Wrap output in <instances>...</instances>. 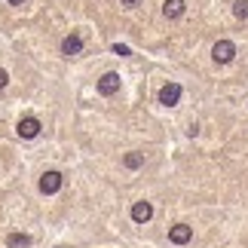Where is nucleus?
<instances>
[{"label":"nucleus","instance_id":"f257e3e1","mask_svg":"<svg viewBox=\"0 0 248 248\" xmlns=\"http://www.w3.org/2000/svg\"><path fill=\"white\" fill-rule=\"evenodd\" d=\"M212 55H215V62L217 64H230L236 59V43L233 40H217L212 46Z\"/></svg>","mask_w":248,"mask_h":248},{"label":"nucleus","instance_id":"f03ea898","mask_svg":"<svg viewBox=\"0 0 248 248\" xmlns=\"http://www.w3.org/2000/svg\"><path fill=\"white\" fill-rule=\"evenodd\" d=\"M59 190H62V171H46L40 178V193L52 196V193H59Z\"/></svg>","mask_w":248,"mask_h":248},{"label":"nucleus","instance_id":"7ed1b4c3","mask_svg":"<svg viewBox=\"0 0 248 248\" xmlns=\"http://www.w3.org/2000/svg\"><path fill=\"white\" fill-rule=\"evenodd\" d=\"M181 101V86L178 83H166L163 89H159V104H166V108H175Z\"/></svg>","mask_w":248,"mask_h":248},{"label":"nucleus","instance_id":"20e7f679","mask_svg":"<svg viewBox=\"0 0 248 248\" xmlns=\"http://www.w3.org/2000/svg\"><path fill=\"white\" fill-rule=\"evenodd\" d=\"M98 92H101V95H117V92H120V74H113V71L101 74V80H98Z\"/></svg>","mask_w":248,"mask_h":248},{"label":"nucleus","instance_id":"39448f33","mask_svg":"<svg viewBox=\"0 0 248 248\" xmlns=\"http://www.w3.org/2000/svg\"><path fill=\"white\" fill-rule=\"evenodd\" d=\"M190 239H193V227H187V224H175L169 230V242H175V245H187Z\"/></svg>","mask_w":248,"mask_h":248},{"label":"nucleus","instance_id":"423d86ee","mask_svg":"<svg viewBox=\"0 0 248 248\" xmlns=\"http://www.w3.org/2000/svg\"><path fill=\"white\" fill-rule=\"evenodd\" d=\"M80 52H83V37L80 34H68L62 40V55H68V59H71V55H80Z\"/></svg>","mask_w":248,"mask_h":248},{"label":"nucleus","instance_id":"0eeeda50","mask_svg":"<svg viewBox=\"0 0 248 248\" xmlns=\"http://www.w3.org/2000/svg\"><path fill=\"white\" fill-rule=\"evenodd\" d=\"M150 217H154V205H150V202L141 199V202L132 205V221H135V224H147Z\"/></svg>","mask_w":248,"mask_h":248},{"label":"nucleus","instance_id":"6e6552de","mask_svg":"<svg viewBox=\"0 0 248 248\" xmlns=\"http://www.w3.org/2000/svg\"><path fill=\"white\" fill-rule=\"evenodd\" d=\"M16 132L22 138H37V135H40V120H37V117H25L22 123H18Z\"/></svg>","mask_w":248,"mask_h":248},{"label":"nucleus","instance_id":"1a4fd4ad","mask_svg":"<svg viewBox=\"0 0 248 248\" xmlns=\"http://www.w3.org/2000/svg\"><path fill=\"white\" fill-rule=\"evenodd\" d=\"M184 9H187L184 0H166V3H163V16L166 18H181V16H184Z\"/></svg>","mask_w":248,"mask_h":248},{"label":"nucleus","instance_id":"9d476101","mask_svg":"<svg viewBox=\"0 0 248 248\" xmlns=\"http://www.w3.org/2000/svg\"><path fill=\"white\" fill-rule=\"evenodd\" d=\"M6 245L9 248H31V236H28V233H9Z\"/></svg>","mask_w":248,"mask_h":248},{"label":"nucleus","instance_id":"9b49d317","mask_svg":"<svg viewBox=\"0 0 248 248\" xmlns=\"http://www.w3.org/2000/svg\"><path fill=\"white\" fill-rule=\"evenodd\" d=\"M123 166L126 169H141L144 166V154H126L123 156Z\"/></svg>","mask_w":248,"mask_h":248},{"label":"nucleus","instance_id":"f8f14e48","mask_svg":"<svg viewBox=\"0 0 248 248\" xmlns=\"http://www.w3.org/2000/svg\"><path fill=\"white\" fill-rule=\"evenodd\" d=\"M233 16L239 18V22H245V18H248V0H236V3H233Z\"/></svg>","mask_w":248,"mask_h":248},{"label":"nucleus","instance_id":"ddd939ff","mask_svg":"<svg viewBox=\"0 0 248 248\" xmlns=\"http://www.w3.org/2000/svg\"><path fill=\"white\" fill-rule=\"evenodd\" d=\"M120 3L126 6V9H135V6H141V3H144V0H120Z\"/></svg>","mask_w":248,"mask_h":248},{"label":"nucleus","instance_id":"4468645a","mask_svg":"<svg viewBox=\"0 0 248 248\" xmlns=\"http://www.w3.org/2000/svg\"><path fill=\"white\" fill-rule=\"evenodd\" d=\"M113 52H117V55H129V46H123V43H113Z\"/></svg>","mask_w":248,"mask_h":248},{"label":"nucleus","instance_id":"2eb2a0df","mask_svg":"<svg viewBox=\"0 0 248 248\" xmlns=\"http://www.w3.org/2000/svg\"><path fill=\"white\" fill-rule=\"evenodd\" d=\"M6 83H9V74L0 68V89H6Z\"/></svg>","mask_w":248,"mask_h":248},{"label":"nucleus","instance_id":"dca6fc26","mask_svg":"<svg viewBox=\"0 0 248 248\" xmlns=\"http://www.w3.org/2000/svg\"><path fill=\"white\" fill-rule=\"evenodd\" d=\"M9 3H13V6H22V3H25V0H9Z\"/></svg>","mask_w":248,"mask_h":248}]
</instances>
